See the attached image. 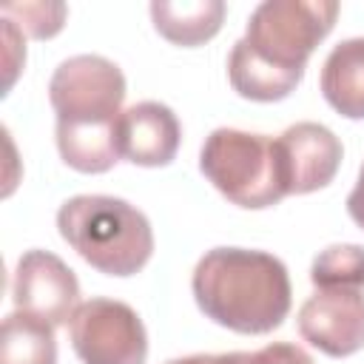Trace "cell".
Returning a JSON list of instances; mask_svg holds the SVG:
<instances>
[{
	"instance_id": "obj_9",
	"label": "cell",
	"mask_w": 364,
	"mask_h": 364,
	"mask_svg": "<svg viewBox=\"0 0 364 364\" xmlns=\"http://www.w3.org/2000/svg\"><path fill=\"white\" fill-rule=\"evenodd\" d=\"M276 148L287 196L327 188L344 156L338 136L318 122H296L284 128L282 136H276Z\"/></svg>"
},
{
	"instance_id": "obj_1",
	"label": "cell",
	"mask_w": 364,
	"mask_h": 364,
	"mask_svg": "<svg viewBox=\"0 0 364 364\" xmlns=\"http://www.w3.org/2000/svg\"><path fill=\"white\" fill-rule=\"evenodd\" d=\"M336 17V0L259 3L228 57L233 91L253 102L284 100L301 82L310 54L333 31Z\"/></svg>"
},
{
	"instance_id": "obj_12",
	"label": "cell",
	"mask_w": 364,
	"mask_h": 364,
	"mask_svg": "<svg viewBox=\"0 0 364 364\" xmlns=\"http://www.w3.org/2000/svg\"><path fill=\"white\" fill-rule=\"evenodd\" d=\"M151 20L154 28L173 46H202L208 43L225 20V3L222 0H156L151 3Z\"/></svg>"
},
{
	"instance_id": "obj_7",
	"label": "cell",
	"mask_w": 364,
	"mask_h": 364,
	"mask_svg": "<svg viewBox=\"0 0 364 364\" xmlns=\"http://www.w3.org/2000/svg\"><path fill=\"white\" fill-rule=\"evenodd\" d=\"M77 296L80 282L74 270L51 250L34 247L17 259L11 282V299L17 310L43 318L51 327H60L71 321L77 310Z\"/></svg>"
},
{
	"instance_id": "obj_5",
	"label": "cell",
	"mask_w": 364,
	"mask_h": 364,
	"mask_svg": "<svg viewBox=\"0 0 364 364\" xmlns=\"http://www.w3.org/2000/svg\"><path fill=\"white\" fill-rule=\"evenodd\" d=\"M199 171L239 208L262 210L287 196L276 139L264 134H247L239 128L210 131L199 154Z\"/></svg>"
},
{
	"instance_id": "obj_8",
	"label": "cell",
	"mask_w": 364,
	"mask_h": 364,
	"mask_svg": "<svg viewBox=\"0 0 364 364\" xmlns=\"http://www.w3.org/2000/svg\"><path fill=\"white\" fill-rule=\"evenodd\" d=\"M299 333L324 355L358 353L364 347V290L316 287L299 310Z\"/></svg>"
},
{
	"instance_id": "obj_6",
	"label": "cell",
	"mask_w": 364,
	"mask_h": 364,
	"mask_svg": "<svg viewBox=\"0 0 364 364\" xmlns=\"http://www.w3.org/2000/svg\"><path fill=\"white\" fill-rule=\"evenodd\" d=\"M68 336L82 364H145L148 333L134 307L117 299H85L77 304Z\"/></svg>"
},
{
	"instance_id": "obj_15",
	"label": "cell",
	"mask_w": 364,
	"mask_h": 364,
	"mask_svg": "<svg viewBox=\"0 0 364 364\" xmlns=\"http://www.w3.org/2000/svg\"><path fill=\"white\" fill-rule=\"evenodd\" d=\"M165 364H316V361L299 344L273 341V344H264L262 350H253V353H219V355L196 353V355L165 361Z\"/></svg>"
},
{
	"instance_id": "obj_3",
	"label": "cell",
	"mask_w": 364,
	"mask_h": 364,
	"mask_svg": "<svg viewBox=\"0 0 364 364\" xmlns=\"http://www.w3.org/2000/svg\"><path fill=\"white\" fill-rule=\"evenodd\" d=\"M191 287L199 310L233 333H270L290 313L287 267L264 250L213 247L196 262Z\"/></svg>"
},
{
	"instance_id": "obj_10",
	"label": "cell",
	"mask_w": 364,
	"mask_h": 364,
	"mask_svg": "<svg viewBox=\"0 0 364 364\" xmlns=\"http://www.w3.org/2000/svg\"><path fill=\"white\" fill-rule=\"evenodd\" d=\"M117 136L122 159L142 168H162L171 165L179 151L182 125L165 102L145 100L119 114Z\"/></svg>"
},
{
	"instance_id": "obj_2",
	"label": "cell",
	"mask_w": 364,
	"mask_h": 364,
	"mask_svg": "<svg viewBox=\"0 0 364 364\" xmlns=\"http://www.w3.org/2000/svg\"><path fill=\"white\" fill-rule=\"evenodd\" d=\"M48 100L57 111V151L80 173L111 171L119 154V105L125 100V74L100 54H77L57 65L48 82Z\"/></svg>"
},
{
	"instance_id": "obj_13",
	"label": "cell",
	"mask_w": 364,
	"mask_h": 364,
	"mask_svg": "<svg viewBox=\"0 0 364 364\" xmlns=\"http://www.w3.org/2000/svg\"><path fill=\"white\" fill-rule=\"evenodd\" d=\"M0 364H57L54 327L23 310L9 313L0 327Z\"/></svg>"
},
{
	"instance_id": "obj_11",
	"label": "cell",
	"mask_w": 364,
	"mask_h": 364,
	"mask_svg": "<svg viewBox=\"0 0 364 364\" xmlns=\"http://www.w3.org/2000/svg\"><path fill=\"white\" fill-rule=\"evenodd\" d=\"M321 94L347 119H364V37L333 46L321 68Z\"/></svg>"
},
{
	"instance_id": "obj_14",
	"label": "cell",
	"mask_w": 364,
	"mask_h": 364,
	"mask_svg": "<svg viewBox=\"0 0 364 364\" xmlns=\"http://www.w3.org/2000/svg\"><path fill=\"white\" fill-rule=\"evenodd\" d=\"M316 287H358L364 290V247L361 245H330L310 267Z\"/></svg>"
},
{
	"instance_id": "obj_17",
	"label": "cell",
	"mask_w": 364,
	"mask_h": 364,
	"mask_svg": "<svg viewBox=\"0 0 364 364\" xmlns=\"http://www.w3.org/2000/svg\"><path fill=\"white\" fill-rule=\"evenodd\" d=\"M347 213H350V219L364 230V165H361V171H358L355 188H353L350 196H347Z\"/></svg>"
},
{
	"instance_id": "obj_16",
	"label": "cell",
	"mask_w": 364,
	"mask_h": 364,
	"mask_svg": "<svg viewBox=\"0 0 364 364\" xmlns=\"http://www.w3.org/2000/svg\"><path fill=\"white\" fill-rule=\"evenodd\" d=\"M11 14H20V26L31 37L48 40L63 28L65 6L63 3H6L3 17H11Z\"/></svg>"
},
{
	"instance_id": "obj_4",
	"label": "cell",
	"mask_w": 364,
	"mask_h": 364,
	"mask_svg": "<svg viewBox=\"0 0 364 364\" xmlns=\"http://www.w3.org/2000/svg\"><path fill=\"white\" fill-rule=\"evenodd\" d=\"M57 228L60 236L105 276H134L154 253L148 216L119 196H71L57 210Z\"/></svg>"
}]
</instances>
